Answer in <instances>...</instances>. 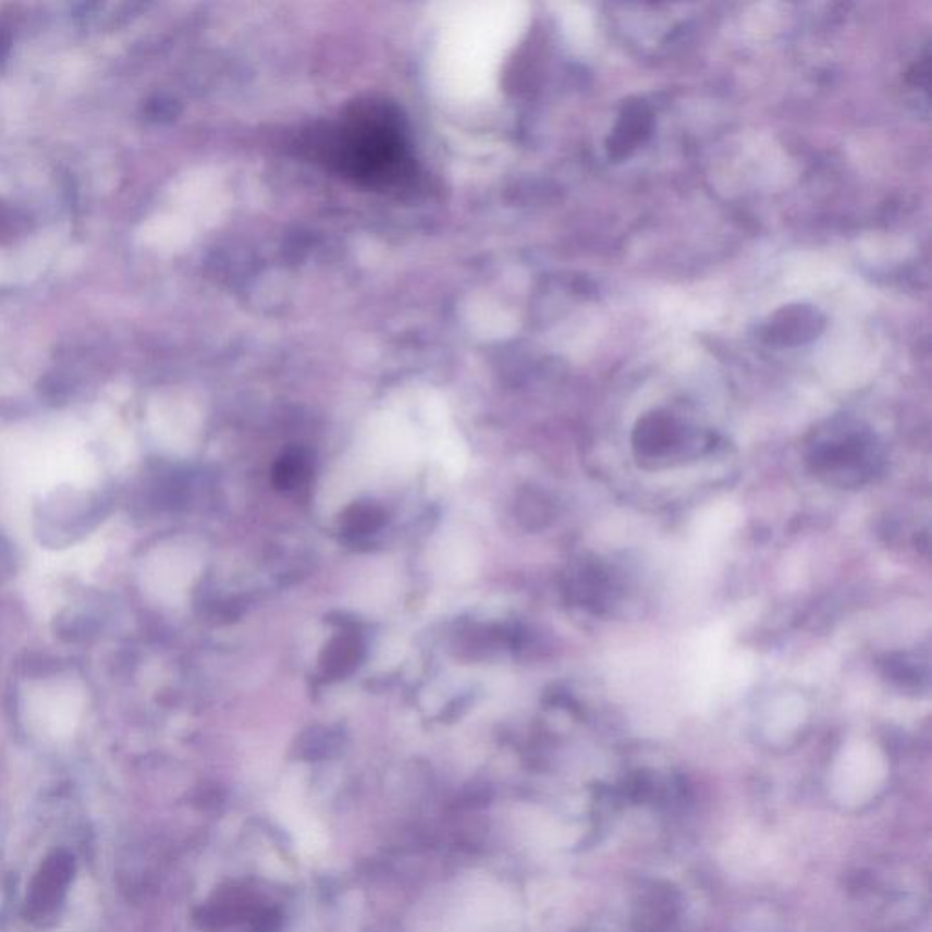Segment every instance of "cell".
<instances>
[{
    "instance_id": "1",
    "label": "cell",
    "mask_w": 932,
    "mask_h": 932,
    "mask_svg": "<svg viewBox=\"0 0 932 932\" xmlns=\"http://www.w3.org/2000/svg\"><path fill=\"white\" fill-rule=\"evenodd\" d=\"M308 148L328 170L367 188H395L416 173L400 110L383 99L350 105L314 132Z\"/></svg>"
},
{
    "instance_id": "2",
    "label": "cell",
    "mask_w": 932,
    "mask_h": 932,
    "mask_svg": "<svg viewBox=\"0 0 932 932\" xmlns=\"http://www.w3.org/2000/svg\"><path fill=\"white\" fill-rule=\"evenodd\" d=\"M876 452L860 432L833 433L812 452L816 473L838 485H858L872 473Z\"/></svg>"
},
{
    "instance_id": "3",
    "label": "cell",
    "mask_w": 932,
    "mask_h": 932,
    "mask_svg": "<svg viewBox=\"0 0 932 932\" xmlns=\"http://www.w3.org/2000/svg\"><path fill=\"white\" fill-rule=\"evenodd\" d=\"M73 872H75V861L64 850H57L48 856L29 888V915L34 918L53 915L66 896Z\"/></svg>"
},
{
    "instance_id": "4",
    "label": "cell",
    "mask_w": 932,
    "mask_h": 932,
    "mask_svg": "<svg viewBox=\"0 0 932 932\" xmlns=\"http://www.w3.org/2000/svg\"><path fill=\"white\" fill-rule=\"evenodd\" d=\"M823 319L810 306H787L772 317L767 327V339L774 344H801L822 332Z\"/></svg>"
},
{
    "instance_id": "5",
    "label": "cell",
    "mask_w": 932,
    "mask_h": 932,
    "mask_svg": "<svg viewBox=\"0 0 932 932\" xmlns=\"http://www.w3.org/2000/svg\"><path fill=\"white\" fill-rule=\"evenodd\" d=\"M650 126H652V115L647 110V106H628L609 143L611 157L622 159L628 156L650 134Z\"/></svg>"
},
{
    "instance_id": "6",
    "label": "cell",
    "mask_w": 932,
    "mask_h": 932,
    "mask_svg": "<svg viewBox=\"0 0 932 932\" xmlns=\"http://www.w3.org/2000/svg\"><path fill=\"white\" fill-rule=\"evenodd\" d=\"M363 658L361 639L354 634H341L327 645L321 655L322 674L330 679L348 676Z\"/></svg>"
},
{
    "instance_id": "7",
    "label": "cell",
    "mask_w": 932,
    "mask_h": 932,
    "mask_svg": "<svg viewBox=\"0 0 932 932\" xmlns=\"http://www.w3.org/2000/svg\"><path fill=\"white\" fill-rule=\"evenodd\" d=\"M311 459L305 450H289L273 468V483L281 490H297L310 479Z\"/></svg>"
},
{
    "instance_id": "8",
    "label": "cell",
    "mask_w": 932,
    "mask_h": 932,
    "mask_svg": "<svg viewBox=\"0 0 932 932\" xmlns=\"http://www.w3.org/2000/svg\"><path fill=\"white\" fill-rule=\"evenodd\" d=\"M383 522L384 514L381 508L376 505H367V503H357L344 512L341 525L348 534L365 536V534L376 532L383 525Z\"/></svg>"
},
{
    "instance_id": "9",
    "label": "cell",
    "mask_w": 932,
    "mask_h": 932,
    "mask_svg": "<svg viewBox=\"0 0 932 932\" xmlns=\"http://www.w3.org/2000/svg\"><path fill=\"white\" fill-rule=\"evenodd\" d=\"M281 925V918L273 910H262L254 916V932H275Z\"/></svg>"
},
{
    "instance_id": "10",
    "label": "cell",
    "mask_w": 932,
    "mask_h": 932,
    "mask_svg": "<svg viewBox=\"0 0 932 932\" xmlns=\"http://www.w3.org/2000/svg\"><path fill=\"white\" fill-rule=\"evenodd\" d=\"M10 50H12V34L4 24L0 23V64L7 61Z\"/></svg>"
}]
</instances>
